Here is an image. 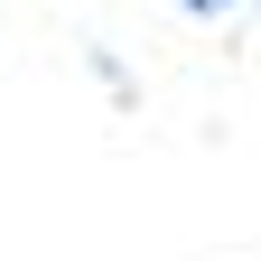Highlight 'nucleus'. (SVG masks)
Wrapping results in <instances>:
<instances>
[{
	"label": "nucleus",
	"instance_id": "f257e3e1",
	"mask_svg": "<svg viewBox=\"0 0 261 261\" xmlns=\"http://www.w3.org/2000/svg\"><path fill=\"white\" fill-rule=\"evenodd\" d=\"M177 10H196V19H215V10H233V0H177Z\"/></svg>",
	"mask_w": 261,
	"mask_h": 261
}]
</instances>
